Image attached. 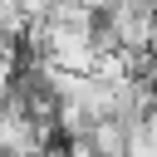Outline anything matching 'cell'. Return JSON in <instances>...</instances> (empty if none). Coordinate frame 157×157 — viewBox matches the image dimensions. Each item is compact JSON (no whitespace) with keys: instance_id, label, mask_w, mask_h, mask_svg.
Segmentation results:
<instances>
[{"instance_id":"cell-1","label":"cell","mask_w":157,"mask_h":157,"mask_svg":"<svg viewBox=\"0 0 157 157\" xmlns=\"http://www.w3.org/2000/svg\"><path fill=\"white\" fill-rule=\"evenodd\" d=\"M39 157H64V142H59V147H49V152H39Z\"/></svg>"}]
</instances>
